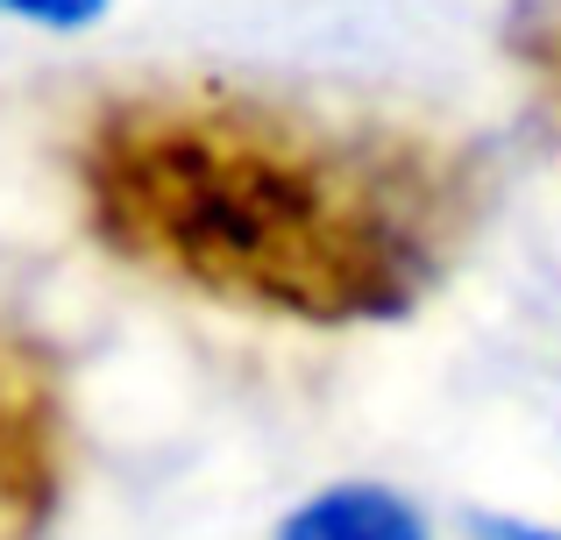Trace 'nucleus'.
I'll return each mask as SVG.
<instances>
[{
    "label": "nucleus",
    "mask_w": 561,
    "mask_h": 540,
    "mask_svg": "<svg viewBox=\"0 0 561 540\" xmlns=\"http://www.w3.org/2000/svg\"><path fill=\"white\" fill-rule=\"evenodd\" d=\"M114 256L306 328L405 320L477 221L469 157L256 93H136L79 142Z\"/></svg>",
    "instance_id": "f257e3e1"
},
{
    "label": "nucleus",
    "mask_w": 561,
    "mask_h": 540,
    "mask_svg": "<svg viewBox=\"0 0 561 540\" xmlns=\"http://www.w3.org/2000/svg\"><path fill=\"white\" fill-rule=\"evenodd\" d=\"M277 540H434L420 505L391 484H328L277 527Z\"/></svg>",
    "instance_id": "7ed1b4c3"
},
{
    "label": "nucleus",
    "mask_w": 561,
    "mask_h": 540,
    "mask_svg": "<svg viewBox=\"0 0 561 540\" xmlns=\"http://www.w3.org/2000/svg\"><path fill=\"white\" fill-rule=\"evenodd\" d=\"M65 377L50 348L0 334V540H43L65 498Z\"/></svg>",
    "instance_id": "f03ea898"
},
{
    "label": "nucleus",
    "mask_w": 561,
    "mask_h": 540,
    "mask_svg": "<svg viewBox=\"0 0 561 540\" xmlns=\"http://www.w3.org/2000/svg\"><path fill=\"white\" fill-rule=\"evenodd\" d=\"M469 533L477 540H561L548 527H519V519H469Z\"/></svg>",
    "instance_id": "39448f33"
},
{
    "label": "nucleus",
    "mask_w": 561,
    "mask_h": 540,
    "mask_svg": "<svg viewBox=\"0 0 561 540\" xmlns=\"http://www.w3.org/2000/svg\"><path fill=\"white\" fill-rule=\"evenodd\" d=\"M114 0H0V14L14 22H36V28H93Z\"/></svg>",
    "instance_id": "20e7f679"
}]
</instances>
